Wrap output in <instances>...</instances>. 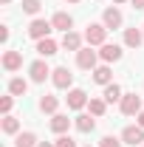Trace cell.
<instances>
[{
	"label": "cell",
	"instance_id": "cell-1",
	"mask_svg": "<svg viewBox=\"0 0 144 147\" xmlns=\"http://www.w3.org/2000/svg\"><path fill=\"white\" fill-rule=\"evenodd\" d=\"M85 42L93 48H102L108 42V26L105 23H88L85 26Z\"/></svg>",
	"mask_w": 144,
	"mask_h": 147
},
{
	"label": "cell",
	"instance_id": "cell-2",
	"mask_svg": "<svg viewBox=\"0 0 144 147\" xmlns=\"http://www.w3.org/2000/svg\"><path fill=\"white\" fill-rule=\"evenodd\" d=\"M51 82H54L57 91H71L73 88V74L68 71V65H57L51 71Z\"/></svg>",
	"mask_w": 144,
	"mask_h": 147
},
{
	"label": "cell",
	"instance_id": "cell-3",
	"mask_svg": "<svg viewBox=\"0 0 144 147\" xmlns=\"http://www.w3.org/2000/svg\"><path fill=\"white\" fill-rule=\"evenodd\" d=\"M96 65H99V51H93V45L76 51V68H82V71H93Z\"/></svg>",
	"mask_w": 144,
	"mask_h": 147
},
{
	"label": "cell",
	"instance_id": "cell-4",
	"mask_svg": "<svg viewBox=\"0 0 144 147\" xmlns=\"http://www.w3.org/2000/svg\"><path fill=\"white\" fill-rule=\"evenodd\" d=\"M54 31V26H51V20H42V17H34L31 20V26H28V37L40 42V40H45V37H51Z\"/></svg>",
	"mask_w": 144,
	"mask_h": 147
},
{
	"label": "cell",
	"instance_id": "cell-5",
	"mask_svg": "<svg viewBox=\"0 0 144 147\" xmlns=\"http://www.w3.org/2000/svg\"><path fill=\"white\" fill-rule=\"evenodd\" d=\"M119 110L124 113V116H139L141 113V96L139 93H124L122 96V102H119Z\"/></svg>",
	"mask_w": 144,
	"mask_h": 147
},
{
	"label": "cell",
	"instance_id": "cell-6",
	"mask_svg": "<svg viewBox=\"0 0 144 147\" xmlns=\"http://www.w3.org/2000/svg\"><path fill=\"white\" fill-rule=\"evenodd\" d=\"M51 71H54V68H48L45 59H34V62L28 65V76H31V82H37V85H42V82L51 76Z\"/></svg>",
	"mask_w": 144,
	"mask_h": 147
},
{
	"label": "cell",
	"instance_id": "cell-7",
	"mask_svg": "<svg viewBox=\"0 0 144 147\" xmlns=\"http://www.w3.org/2000/svg\"><path fill=\"white\" fill-rule=\"evenodd\" d=\"M102 23L108 26V31H116V28L124 26V14L119 11V6H108V9L102 11Z\"/></svg>",
	"mask_w": 144,
	"mask_h": 147
},
{
	"label": "cell",
	"instance_id": "cell-8",
	"mask_svg": "<svg viewBox=\"0 0 144 147\" xmlns=\"http://www.w3.org/2000/svg\"><path fill=\"white\" fill-rule=\"evenodd\" d=\"M122 57H124V51H122V45H116V42H105V45L99 48V59L108 62V65L110 62H119Z\"/></svg>",
	"mask_w": 144,
	"mask_h": 147
},
{
	"label": "cell",
	"instance_id": "cell-9",
	"mask_svg": "<svg viewBox=\"0 0 144 147\" xmlns=\"http://www.w3.org/2000/svg\"><path fill=\"white\" fill-rule=\"evenodd\" d=\"M65 102H68V108L71 110H82V108H88V93L82 91V88H71L68 91V96H65Z\"/></svg>",
	"mask_w": 144,
	"mask_h": 147
},
{
	"label": "cell",
	"instance_id": "cell-10",
	"mask_svg": "<svg viewBox=\"0 0 144 147\" xmlns=\"http://www.w3.org/2000/svg\"><path fill=\"white\" fill-rule=\"evenodd\" d=\"M122 142L124 144H144V127H139V125H127L124 130H122Z\"/></svg>",
	"mask_w": 144,
	"mask_h": 147
},
{
	"label": "cell",
	"instance_id": "cell-11",
	"mask_svg": "<svg viewBox=\"0 0 144 147\" xmlns=\"http://www.w3.org/2000/svg\"><path fill=\"white\" fill-rule=\"evenodd\" d=\"M82 42H85V34H76V31H65V34H62V42H59V45H62L65 51H73V54H76L79 48H85Z\"/></svg>",
	"mask_w": 144,
	"mask_h": 147
},
{
	"label": "cell",
	"instance_id": "cell-12",
	"mask_svg": "<svg viewBox=\"0 0 144 147\" xmlns=\"http://www.w3.org/2000/svg\"><path fill=\"white\" fill-rule=\"evenodd\" d=\"M90 76H93V82H96V85H102V88L113 82V71H110V65H108V62H102V65H96V68L90 71Z\"/></svg>",
	"mask_w": 144,
	"mask_h": 147
},
{
	"label": "cell",
	"instance_id": "cell-13",
	"mask_svg": "<svg viewBox=\"0 0 144 147\" xmlns=\"http://www.w3.org/2000/svg\"><path fill=\"white\" fill-rule=\"evenodd\" d=\"M73 127L79 130V133H93V130H96V116H90V113L73 116Z\"/></svg>",
	"mask_w": 144,
	"mask_h": 147
},
{
	"label": "cell",
	"instance_id": "cell-14",
	"mask_svg": "<svg viewBox=\"0 0 144 147\" xmlns=\"http://www.w3.org/2000/svg\"><path fill=\"white\" fill-rule=\"evenodd\" d=\"M23 68V54L20 51H6L3 54V71H9V74H14Z\"/></svg>",
	"mask_w": 144,
	"mask_h": 147
},
{
	"label": "cell",
	"instance_id": "cell-15",
	"mask_svg": "<svg viewBox=\"0 0 144 147\" xmlns=\"http://www.w3.org/2000/svg\"><path fill=\"white\" fill-rule=\"evenodd\" d=\"M37 108L42 110V113H48V116H54L57 110H59V99H57L54 93H42L40 102H37Z\"/></svg>",
	"mask_w": 144,
	"mask_h": 147
},
{
	"label": "cell",
	"instance_id": "cell-16",
	"mask_svg": "<svg viewBox=\"0 0 144 147\" xmlns=\"http://www.w3.org/2000/svg\"><path fill=\"white\" fill-rule=\"evenodd\" d=\"M51 26H54L57 31L65 34V31H71V28H73V17L68 14V11H57L54 17H51Z\"/></svg>",
	"mask_w": 144,
	"mask_h": 147
},
{
	"label": "cell",
	"instance_id": "cell-17",
	"mask_svg": "<svg viewBox=\"0 0 144 147\" xmlns=\"http://www.w3.org/2000/svg\"><path fill=\"white\" fill-rule=\"evenodd\" d=\"M141 42H144V28H136V26L133 28H124V45L127 48H136L139 51Z\"/></svg>",
	"mask_w": 144,
	"mask_h": 147
},
{
	"label": "cell",
	"instance_id": "cell-18",
	"mask_svg": "<svg viewBox=\"0 0 144 147\" xmlns=\"http://www.w3.org/2000/svg\"><path fill=\"white\" fill-rule=\"evenodd\" d=\"M57 51H59V42H57L54 37H45V40L37 42V54L42 57V59H45V57H54Z\"/></svg>",
	"mask_w": 144,
	"mask_h": 147
},
{
	"label": "cell",
	"instance_id": "cell-19",
	"mask_svg": "<svg viewBox=\"0 0 144 147\" xmlns=\"http://www.w3.org/2000/svg\"><path fill=\"white\" fill-rule=\"evenodd\" d=\"M73 125V119H68L65 113H54L51 116V130H54L57 136H62V133H68V127Z\"/></svg>",
	"mask_w": 144,
	"mask_h": 147
},
{
	"label": "cell",
	"instance_id": "cell-20",
	"mask_svg": "<svg viewBox=\"0 0 144 147\" xmlns=\"http://www.w3.org/2000/svg\"><path fill=\"white\" fill-rule=\"evenodd\" d=\"M122 96H124V91H122V85H116V82H110V85H105V93H102V99H105L108 105H113V102H122Z\"/></svg>",
	"mask_w": 144,
	"mask_h": 147
},
{
	"label": "cell",
	"instance_id": "cell-21",
	"mask_svg": "<svg viewBox=\"0 0 144 147\" xmlns=\"http://www.w3.org/2000/svg\"><path fill=\"white\" fill-rule=\"evenodd\" d=\"M37 144H40V142H37L34 130H23V133L14 136V147H37Z\"/></svg>",
	"mask_w": 144,
	"mask_h": 147
},
{
	"label": "cell",
	"instance_id": "cell-22",
	"mask_svg": "<svg viewBox=\"0 0 144 147\" xmlns=\"http://www.w3.org/2000/svg\"><path fill=\"white\" fill-rule=\"evenodd\" d=\"M9 93H11V96H26V93H28V82H26L23 76H11V79H9Z\"/></svg>",
	"mask_w": 144,
	"mask_h": 147
},
{
	"label": "cell",
	"instance_id": "cell-23",
	"mask_svg": "<svg viewBox=\"0 0 144 147\" xmlns=\"http://www.w3.org/2000/svg\"><path fill=\"white\" fill-rule=\"evenodd\" d=\"M88 110H90V116L102 119V116L108 113V102H105V99H99V96H90V102H88Z\"/></svg>",
	"mask_w": 144,
	"mask_h": 147
},
{
	"label": "cell",
	"instance_id": "cell-24",
	"mask_svg": "<svg viewBox=\"0 0 144 147\" xmlns=\"http://www.w3.org/2000/svg\"><path fill=\"white\" fill-rule=\"evenodd\" d=\"M0 127H3V133H6V136H17V133H20V119L9 113V116H3Z\"/></svg>",
	"mask_w": 144,
	"mask_h": 147
},
{
	"label": "cell",
	"instance_id": "cell-25",
	"mask_svg": "<svg viewBox=\"0 0 144 147\" xmlns=\"http://www.w3.org/2000/svg\"><path fill=\"white\" fill-rule=\"evenodd\" d=\"M40 9H42V0H23V11L26 14H40Z\"/></svg>",
	"mask_w": 144,
	"mask_h": 147
},
{
	"label": "cell",
	"instance_id": "cell-26",
	"mask_svg": "<svg viewBox=\"0 0 144 147\" xmlns=\"http://www.w3.org/2000/svg\"><path fill=\"white\" fill-rule=\"evenodd\" d=\"M124 142H122V136H102V142H99V147H122Z\"/></svg>",
	"mask_w": 144,
	"mask_h": 147
},
{
	"label": "cell",
	"instance_id": "cell-27",
	"mask_svg": "<svg viewBox=\"0 0 144 147\" xmlns=\"http://www.w3.org/2000/svg\"><path fill=\"white\" fill-rule=\"evenodd\" d=\"M11 105H14V96H11V93H9V96H3V99H0V113H3V116H9V113H11Z\"/></svg>",
	"mask_w": 144,
	"mask_h": 147
},
{
	"label": "cell",
	"instance_id": "cell-28",
	"mask_svg": "<svg viewBox=\"0 0 144 147\" xmlns=\"http://www.w3.org/2000/svg\"><path fill=\"white\" fill-rule=\"evenodd\" d=\"M54 147H76V142H73V139L68 136V133H62V136H57Z\"/></svg>",
	"mask_w": 144,
	"mask_h": 147
},
{
	"label": "cell",
	"instance_id": "cell-29",
	"mask_svg": "<svg viewBox=\"0 0 144 147\" xmlns=\"http://www.w3.org/2000/svg\"><path fill=\"white\" fill-rule=\"evenodd\" d=\"M9 37H11L9 26H0V42H9Z\"/></svg>",
	"mask_w": 144,
	"mask_h": 147
},
{
	"label": "cell",
	"instance_id": "cell-30",
	"mask_svg": "<svg viewBox=\"0 0 144 147\" xmlns=\"http://www.w3.org/2000/svg\"><path fill=\"white\" fill-rule=\"evenodd\" d=\"M130 3H133V9H139V11L144 9V0H130Z\"/></svg>",
	"mask_w": 144,
	"mask_h": 147
},
{
	"label": "cell",
	"instance_id": "cell-31",
	"mask_svg": "<svg viewBox=\"0 0 144 147\" xmlns=\"http://www.w3.org/2000/svg\"><path fill=\"white\" fill-rule=\"evenodd\" d=\"M136 125H139V127H144V110L139 113V116H136Z\"/></svg>",
	"mask_w": 144,
	"mask_h": 147
},
{
	"label": "cell",
	"instance_id": "cell-32",
	"mask_svg": "<svg viewBox=\"0 0 144 147\" xmlns=\"http://www.w3.org/2000/svg\"><path fill=\"white\" fill-rule=\"evenodd\" d=\"M37 147H54V144H51V142H40Z\"/></svg>",
	"mask_w": 144,
	"mask_h": 147
},
{
	"label": "cell",
	"instance_id": "cell-33",
	"mask_svg": "<svg viewBox=\"0 0 144 147\" xmlns=\"http://www.w3.org/2000/svg\"><path fill=\"white\" fill-rule=\"evenodd\" d=\"M113 3H116V6H122V3H127V0H113Z\"/></svg>",
	"mask_w": 144,
	"mask_h": 147
},
{
	"label": "cell",
	"instance_id": "cell-34",
	"mask_svg": "<svg viewBox=\"0 0 144 147\" xmlns=\"http://www.w3.org/2000/svg\"><path fill=\"white\" fill-rule=\"evenodd\" d=\"M65 3H82V0H65Z\"/></svg>",
	"mask_w": 144,
	"mask_h": 147
},
{
	"label": "cell",
	"instance_id": "cell-35",
	"mask_svg": "<svg viewBox=\"0 0 144 147\" xmlns=\"http://www.w3.org/2000/svg\"><path fill=\"white\" fill-rule=\"evenodd\" d=\"M0 3H6V6H9V3H11V0H0Z\"/></svg>",
	"mask_w": 144,
	"mask_h": 147
},
{
	"label": "cell",
	"instance_id": "cell-36",
	"mask_svg": "<svg viewBox=\"0 0 144 147\" xmlns=\"http://www.w3.org/2000/svg\"><path fill=\"white\" fill-rule=\"evenodd\" d=\"M141 147H144V144H141Z\"/></svg>",
	"mask_w": 144,
	"mask_h": 147
},
{
	"label": "cell",
	"instance_id": "cell-37",
	"mask_svg": "<svg viewBox=\"0 0 144 147\" xmlns=\"http://www.w3.org/2000/svg\"><path fill=\"white\" fill-rule=\"evenodd\" d=\"M88 147H90V144H88Z\"/></svg>",
	"mask_w": 144,
	"mask_h": 147
}]
</instances>
